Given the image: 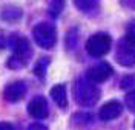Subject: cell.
Returning a JSON list of instances; mask_svg holds the SVG:
<instances>
[{
	"instance_id": "obj_1",
	"label": "cell",
	"mask_w": 135,
	"mask_h": 130,
	"mask_svg": "<svg viewBox=\"0 0 135 130\" xmlns=\"http://www.w3.org/2000/svg\"><path fill=\"white\" fill-rule=\"evenodd\" d=\"M8 44L12 49V57L6 61V66L9 69H22L28 64V61L32 55V48L28 38L18 34H12L8 38Z\"/></svg>"
},
{
	"instance_id": "obj_2",
	"label": "cell",
	"mask_w": 135,
	"mask_h": 130,
	"mask_svg": "<svg viewBox=\"0 0 135 130\" xmlns=\"http://www.w3.org/2000/svg\"><path fill=\"white\" fill-rule=\"evenodd\" d=\"M32 35L35 43L38 44L43 49H51L55 44V28L51 23H38L37 26H34Z\"/></svg>"
},
{
	"instance_id": "obj_3",
	"label": "cell",
	"mask_w": 135,
	"mask_h": 130,
	"mask_svg": "<svg viewBox=\"0 0 135 130\" xmlns=\"http://www.w3.org/2000/svg\"><path fill=\"white\" fill-rule=\"evenodd\" d=\"M75 98L81 106H92L98 100V90L91 83L84 80H78L75 86Z\"/></svg>"
},
{
	"instance_id": "obj_4",
	"label": "cell",
	"mask_w": 135,
	"mask_h": 130,
	"mask_svg": "<svg viewBox=\"0 0 135 130\" xmlns=\"http://www.w3.org/2000/svg\"><path fill=\"white\" fill-rule=\"evenodd\" d=\"M109 48H110V37L108 34H95L86 43L88 52L91 55H94V57L104 55L106 52L109 51Z\"/></svg>"
},
{
	"instance_id": "obj_5",
	"label": "cell",
	"mask_w": 135,
	"mask_h": 130,
	"mask_svg": "<svg viewBox=\"0 0 135 130\" xmlns=\"http://www.w3.org/2000/svg\"><path fill=\"white\" fill-rule=\"evenodd\" d=\"M28 113L29 116H32L34 119H43L48 116L49 113V107H48V101L45 96H35L31 100V103L28 104Z\"/></svg>"
},
{
	"instance_id": "obj_6",
	"label": "cell",
	"mask_w": 135,
	"mask_h": 130,
	"mask_svg": "<svg viewBox=\"0 0 135 130\" xmlns=\"http://www.w3.org/2000/svg\"><path fill=\"white\" fill-rule=\"evenodd\" d=\"M26 93V84L23 81H14L9 83L8 86L3 89V96L9 103H18Z\"/></svg>"
},
{
	"instance_id": "obj_7",
	"label": "cell",
	"mask_w": 135,
	"mask_h": 130,
	"mask_svg": "<svg viewBox=\"0 0 135 130\" xmlns=\"http://www.w3.org/2000/svg\"><path fill=\"white\" fill-rule=\"evenodd\" d=\"M110 74H112V69H110L109 64L100 63V64H95L94 67H91V70L88 72V77L91 78L94 83H100V81H104Z\"/></svg>"
},
{
	"instance_id": "obj_8",
	"label": "cell",
	"mask_w": 135,
	"mask_h": 130,
	"mask_svg": "<svg viewBox=\"0 0 135 130\" xmlns=\"http://www.w3.org/2000/svg\"><path fill=\"white\" fill-rule=\"evenodd\" d=\"M120 110H121V106L117 103V101H110V103L104 104L100 110V116L103 119H112L120 115Z\"/></svg>"
},
{
	"instance_id": "obj_9",
	"label": "cell",
	"mask_w": 135,
	"mask_h": 130,
	"mask_svg": "<svg viewBox=\"0 0 135 130\" xmlns=\"http://www.w3.org/2000/svg\"><path fill=\"white\" fill-rule=\"evenodd\" d=\"M51 96L52 100L55 101V104L59 107H66L68 106V98H66V87L63 84H59V86L52 87L51 89Z\"/></svg>"
},
{
	"instance_id": "obj_10",
	"label": "cell",
	"mask_w": 135,
	"mask_h": 130,
	"mask_svg": "<svg viewBox=\"0 0 135 130\" xmlns=\"http://www.w3.org/2000/svg\"><path fill=\"white\" fill-rule=\"evenodd\" d=\"M2 17L5 18V20H17V18L22 17V11H20L18 8L11 6V8H6L3 12H2Z\"/></svg>"
},
{
	"instance_id": "obj_11",
	"label": "cell",
	"mask_w": 135,
	"mask_h": 130,
	"mask_svg": "<svg viewBox=\"0 0 135 130\" xmlns=\"http://www.w3.org/2000/svg\"><path fill=\"white\" fill-rule=\"evenodd\" d=\"M48 64H49V58H42V60H38V63H37V64H35V67H34L35 75H37V77H40V78L45 77L46 69H48Z\"/></svg>"
},
{
	"instance_id": "obj_12",
	"label": "cell",
	"mask_w": 135,
	"mask_h": 130,
	"mask_svg": "<svg viewBox=\"0 0 135 130\" xmlns=\"http://www.w3.org/2000/svg\"><path fill=\"white\" fill-rule=\"evenodd\" d=\"M74 3H75L77 6L80 9H83V11H86V9H91L97 3V0H74Z\"/></svg>"
},
{
	"instance_id": "obj_13",
	"label": "cell",
	"mask_w": 135,
	"mask_h": 130,
	"mask_svg": "<svg viewBox=\"0 0 135 130\" xmlns=\"http://www.w3.org/2000/svg\"><path fill=\"white\" fill-rule=\"evenodd\" d=\"M6 41H8V40H6V35H5V32H3L2 29H0V51H2L3 48H5Z\"/></svg>"
},
{
	"instance_id": "obj_14",
	"label": "cell",
	"mask_w": 135,
	"mask_h": 130,
	"mask_svg": "<svg viewBox=\"0 0 135 130\" xmlns=\"http://www.w3.org/2000/svg\"><path fill=\"white\" fill-rule=\"evenodd\" d=\"M28 130H48L45 126H42V124H38V122H35V124H31L29 127H28Z\"/></svg>"
},
{
	"instance_id": "obj_15",
	"label": "cell",
	"mask_w": 135,
	"mask_h": 130,
	"mask_svg": "<svg viewBox=\"0 0 135 130\" xmlns=\"http://www.w3.org/2000/svg\"><path fill=\"white\" fill-rule=\"evenodd\" d=\"M0 130H14L12 127V124H9V122H0Z\"/></svg>"
}]
</instances>
